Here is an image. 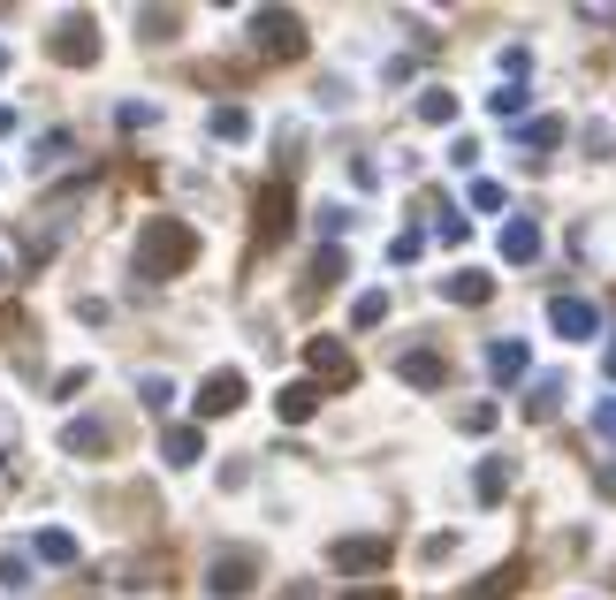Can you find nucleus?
I'll list each match as a JSON object with an SVG mask.
<instances>
[{
	"label": "nucleus",
	"mask_w": 616,
	"mask_h": 600,
	"mask_svg": "<svg viewBox=\"0 0 616 600\" xmlns=\"http://www.w3.org/2000/svg\"><path fill=\"white\" fill-rule=\"evenodd\" d=\"M198 258V228L190 220H176V214H153L145 228H137V252H130V266L145 274V282H176L183 266Z\"/></svg>",
	"instance_id": "1"
},
{
	"label": "nucleus",
	"mask_w": 616,
	"mask_h": 600,
	"mask_svg": "<svg viewBox=\"0 0 616 600\" xmlns=\"http://www.w3.org/2000/svg\"><path fill=\"white\" fill-rule=\"evenodd\" d=\"M252 53H266V61H297V53H305V16L260 8V16H252Z\"/></svg>",
	"instance_id": "2"
},
{
	"label": "nucleus",
	"mask_w": 616,
	"mask_h": 600,
	"mask_svg": "<svg viewBox=\"0 0 616 600\" xmlns=\"http://www.w3.org/2000/svg\"><path fill=\"white\" fill-rule=\"evenodd\" d=\"M290 220H297V198H290V175H274L260 190V214H252V236H260V252H274L282 236H290Z\"/></svg>",
	"instance_id": "3"
},
{
	"label": "nucleus",
	"mask_w": 616,
	"mask_h": 600,
	"mask_svg": "<svg viewBox=\"0 0 616 600\" xmlns=\"http://www.w3.org/2000/svg\"><path fill=\"white\" fill-rule=\"evenodd\" d=\"M252 586H260V555H252V548L214 555V570H206V593H214V600H244Z\"/></svg>",
	"instance_id": "4"
},
{
	"label": "nucleus",
	"mask_w": 616,
	"mask_h": 600,
	"mask_svg": "<svg viewBox=\"0 0 616 600\" xmlns=\"http://www.w3.org/2000/svg\"><path fill=\"white\" fill-rule=\"evenodd\" d=\"M305 365H312V387H320V381H327V387H358V357L335 343V335H312Z\"/></svg>",
	"instance_id": "5"
},
{
	"label": "nucleus",
	"mask_w": 616,
	"mask_h": 600,
	"mask_svg": "<svg viewBox=\"0 0 616 600\" xmlns=\"http://www.w3.org/2000/svg\"><path fill=\"white\" fill-rule=\"evenodd\" d=\"M389 555H397L389 532H358V540H335V548H327L335 570H389Z\"/></svg>",
	"instance_id": "6"
},
{
	"label": "nucleus",
	"mask_w": 616,
	"mask_h": 600,
	"mask_svg": "<svg viewBox=\"0 0 616 600\" xmlns=\"http://www.w3.org/2000/svg\"><path fill=\"white\" fill-rule=\"evenodd\" d=\"M548 327H556L564 343H594V335H602V312H594L586 297H556L548 304Z\"/></svg>",
	"instance_id": "7"
},
{
	"label": "nucleus",
	"mask_w": 616,
	"mask_h": 600,
	"mask_svg": "<svg viewBox=\"0 0 616 600\" xmlns=\"http://www.w3.org/2000/svg\"><path fill=\"white\" fill-rule=\"evenodd\" d=\"M53 61H69V69H91V61H99V31H91V16H69V23L53 31Z\"/></svg>",
	"instance_id": "8"
},
{
	"label": "nucleus",
	"mask_w": 616,
	"mask_h": 600,
	"mask_svg": "<svg viewBox=\"0 0 616 600\" xmlns=\"http://www.w3.org/2000/svg\"><path fill=\"white\" fill-rule=\"evenodd\" d=\"M236 403H244V373H228V365L206 373V387H198V419H228Z\"/></svg>",
	"instance_id": "9"
},
{
	"label": "nucleus",
	"mask_w": 616,
	"mask_h": 600,
	"mask_svg": "<svg viewBox=\"0 0 616 600\" xmlns=\"http://www.w3.org/2000/svg\"><path fill=\"white\" fill-rule=\"evenodd\" d=\"M397 373H403L411 387H441V381H449V357H441V350H403Z\"/></svg>",
	"instance_id": "10"
},
{
	"label": "nucleus",
	"mask_w": 616,
	"mask_h": 600,
	"mask_svg": "<svg viewBox=\"0 0 616 600\" xmlns=\"http://www.w3.org/2000/svg\"><path fill=\"white\" fill-rule=\"evenodd\" d=\"M343 274H351V258H343V252H335V244H327V252L312 258V274H305V304H312V297H327V289L343 282Z\"/></svg>",
	"instance_id": "11"
},
{
	"label": "nucleus",
	"mask_w": 616,
	"mask_h": 600,
	"mask_svg": "<svg viewBox=\"0 0 616 600\" xmlns=\"http://www.w3.org/2000/svg\"><path fill=\"white\" fill-rule=\"evenodd\" d=\"M274 411H282V426H305L312 411H320V387H312V381H290L282 395H274Z\"/></svg>",
	"instance_id": "12"
},
{
	"label": "nucleus",
	"mask_w": 616,
	"mask_h": 600,
	"mask_svg": "<svg viewBox=\"0 0 616 600\" xmlns=\"http://www.w3.org/2000/svg\"><path fill=\"white\" fill-rule=\"evenodd\" d=\"M107 441H115L107 419H69V433H61V449H69V456H99Z\"/></svg>",
	"instance_id": "13"
},
{
	"label": "nucleus",
	"mask_w": 616,
	"mask_h": 600,
	"mask_svg": "<svg viewBox=\"0 0 616 600\" xmlns=\"http://www.w3.org/2000/svg\"><path fill=\"white\" fill-rule=\"evenodd\" d=\"M160 456H168L176 472H183V464H198V456H206V433H198V426H168V433H160Z\"/></svg>",
	"instance_id": "14"
},
{
	"label": "nucleus",
	"mask_w": 616,
	"mask_h": 600,
	"mask_svg": "<svg viewBox=\"0 0 616 600\" xmlns=\"http://www.w3.org/2000/svg\"><path fill=\"white\" fill-rule=\"evenodd\" d=\"M518 586H526V562H502V570H487L465 600H518Z\"/></svg>",
	"instance_id": "15"
},
{
	"label": "nucleus",
	"mask_w": 616,
	"mask_h": 600,
	"mask_svg": "<svg viewBox=\"0 0 616 600\" xmlns=\"http://www.w3.org/2000/svg\"><path fill=\"white\" fill-rule=\"evenodd\" d=\"M502 258H510V266H532V258H540V228H532V220H510V228H502Z\"/></svg>",
	"instance_id": "16"
},
{
	"label": "nucleus",
	"mask_w": 616,
	"mask_h": 600,
	"mask_svg": "<svg viewBox=\"0 0 616 600\" xmlns=\"http://www.w3.org/2000/svg\"><path fill=\"white\" fill-rule=\"evenodd\" d=\"M472 494H480V502H502V494H510V456H487L480 479H472Z\"/></svg>",
	"instance_id": "17"
},
{
	"label": "nucleus",
	"mask_w": 616,
	"mask_h": 600,
	"mask_svg": "<svg viewBox=\"0 0 616 600\" xmlns=\"http://www.w3.org/2000/svg\"><path fill=\"white\" fill-rule=\"evenodd\" d=\"M518 145H526V160H548V145H564V122H556V115H540V122H526Z\"/></svg>",
	"instance_id": "18"
},
{
	"label": "nucleus",
	"mask_w": 616,
	"mask_h": 600,
	"mask_svg": "<svg viewBox=\"0 0 616 600\" xmlns=\"http://www.w3.org/2000/svg\"><path fill=\"white\" fill-rule=\"evenodd\" d=\"M556 403H564V381H556V373L526 387V419H556Z\"/></svg>",
	"instance_id": "19"
},
{
	"label": "nucleus",
	"mask_w": 616,
	"mask_h": 600,
	"mask_svg": "<svg viewBox=\"0 0 616 600\" xmlns=\"http://www.w3.org/2000/svg\"><path fill=\"white\" fill-rule=\"evenodd\" d=\"M487 373H495V381H518V373H526V343H495L487 350Z\"/></svg>",
	"instance_id": "20"
},
{
	"label": "nucleus",
	"mask_w": 616,
	"mask_h": 600,
	"mask_svg": "<svg viewBox=\"0 0 616 600\" xmlns=\"http://www.w3.org/2000/svg\"><path fill=\"white\" fill-rule=\"evenodd\" d=\"M487 297H495L487 274H449V304H487Z\"/></svg>",
	"instance_id": "21"
},
{
	"label": "nucleus",
	"mask_w": 616,
	"mask_h": 600,
	"mask_svg": "<svg viewBox=\"0 0 616 600\" xmlns=\"http://www.w3.org/2000/svg\"><path fill=\"white\" fill-rule=\"evenodd\" d=\"M419 122H457V91H419Z\"/></svg>",
	"instance_id": "22"
},
{
	"label": "nucleus",
	"mask_w": 616,
	"mask_h": 600,
	"mask_svg": "<svg viewBox=\"0 0 616 600\" xmlns=\"http://www.w3.org/2000/svg\"><path fill=\"white\" fill-rule=\"evenodd\" d=\"M381 319H389V289H365L351 304V327H381Z\"/></svg>",
	"instance_id": "23"
},
{
	"label": "nucleus",
	"mask_w": 616,
	"mask_h": 600,
	"mask_svg": "<svg viewBox=\"0 0 616 600\" xmlns=\"http://www.w3.org/2000/svg\"><path fill=\"white\" fill-rule=\"evenodd\" d=\"M39 562H77V532H61V524L39 532Z\"/></svg>",
	"instance_id": "24"
},
{
	"label": "nucleus",
	"mask_w": 616,
	"mask_h": 600,
	"mask_svg": "<svg viewBox=\"0 0 616 600\" xmlns=\"http://www.w3.org/2000/svg\"><path fill=\"white\" fill-rule=\"evenodd\" d=\"M0 586H8V593H23V586H31V555L0 548Z\"/></svg>",
	"instance_id": "25"
},
{
	"label": "nucleus",
	"mask_w": 616,
	"mask_h": 600,
	"mask_svg": "<svg viewBox=\"0 0 616 600\" xmlns=\"http://www.w3.org/2000/svg\"><path fill=\"white\" fill-rule=\"evenodd\" d=\"M137 403H145V411H168V403H176V381L145 373V381H137Z\"/></svg>",
	"instance_id": "26"
},
{
	"label": "nucleus",
	"mask_w": 616,
	"mask_h": 600,
	"mask_svg": "<svg viewBox=\"0 0 616 600\" xmlns=\"http://www.w3.org/2000/svg\"><path fill=\"white\" fill-rule=\"evenodd\" d=\"M214 137H252V115L244 107H214Z\"/></svg>",
	"instance_id": "27"
},
{
	"label": "nucleus",
	"mask_w": 616,
	"mask_h": 600,
	"mask_svg": "<svg viewBox=\"0 0 616 600\" xmlns=\"http://www.w3.org/2000/svg\"><path fill=\"white\" fill-rule=\"evenodd\" d=\"M487 107H495V115H526V85H495Z\"/></svg>",
	"instance_id": "28"
},
{
	"label": "nucleus",
	"mask_w": 616,
	"mask_h": 600,
	"mask_svg": "<svg viewBox=\"0 0 616 600\" xmlns=\"http://www.w3.org/2000/svg\"><path fill=\"white\" fill-rule=\"evenodd\" d=\"M137 23H145V39H168V31H176V8H145Z\"/></svg>",
	"instance_id": "29"
},
{
	"label": "nucleus",
	"mask_w": 616,
	"mask_h": 600,
	"mask_svg": "<svg viewBox=\"0 0 616 600\" xmlns=\"http://www.w3.org/2000/svg\"><path fill=\"white\" fill-rule=\"evenodd\" d=\"M61 153H69V129H53V137H39V153H31V160H39V168H53Z\"/></svg>",
	"instance_id": "30"
},
{
	"label": "nucleus",
	"mask_w": 616,
	"mask_h": 600,
	"mask_svg": "<svg viewBox=\"0 0 616 600\" xmlns=\"http://www.w3.org/2000/svg\"><path fill=\"white\" fill-rule=\"evenodd\" d=\"M115 122H123V129H153V107H145V99H130V107H115Z\"/></svg>",
	"instance_id": "31"
},
{
	"label": "nucleus",
	"mask_w": 616,
	"mask_h": 600,
	"mask_svg": "<svg viewBox=\"0 0 616 600\" xmlns=\"http://www.w3.org/2000/svg\"><path fill=\"white\" fill-rule=\"evenodd\" d=\"M472 206L480 214H502V183H472Z\"/></svg>",
	"instance_id": "32"
},
{
	"label": "nucleus",
	"mask_w": 616,
	"mask_h": 600,
	"mask_svg": "<svg viewBox=\"0 0 616 600\" xmlns=\"http://www.w3.org/2000/svg\"><path fill=\"white\" fill-rule=\"evenodd\" d=\"M389 258H397V266H411V258H419V228H403L397 244H389Z\"/></svg>",
	"instance_id": "33"
},
{
	"label": "nucleus",
	"mask_w": 616,
	"mask_h": 600,
	"mask_svg": "<svg viewBox=\"0 0 616 600\" xmlns=\"http://www.w3.org/2000/svg\"><path fill=\"white\" fill-rule=\"evenodd\" d=\"M594 433H602V441H616V395H609V403H594Z\"/></svg>",
	"instance_id": "34"
},
{
	"label": "nucleus",
	"mask_w": 616,
	"mask_h": 600,
	"mask_svg": "<svg viewBox=\"0 0 616 600\" xmlns=\"http://www.w3.org/2000/svg\"><path fill=\"white\" fill-rule=\"evenodd\" d=\"M343 600H403V593H397V586H351Z\"/></svg>",
	"instance_id": "35"
},
{
	"label": "nucleus",
	"mask_w": 616,
	"mask_h": 600,
	"mask_svg": "<svg viewBox=\"0 0 616 600\" xmlns=\"http://www.w3.org/2000/svg\"><path fill=\"white\" fill-rule=\"evenodd\" d=\"M594 486H602V494H616V464H602V472H594Z\"/></svg>",
	"instance_id": "36"
},
{
	"label": "nucleus",
	"mask_w": 616,
	"mask_h": 600,
	"mask_svg": "<svg viewBox=\"0 0 616 600\" xmlns=\"http://www.w3.org/2000/svg\"><path fill=\"white\" fill-rule=\"evenodd\" d=\"M282 600H320V593H312V586H290V593H282Z\"/></svg>",
	"instance_id": "37"
},
{
	"label": "nucleus",
	"mask_w": 616,
	"mask_h": 600,
	"mask_svg": "<svg viewBox=\"0 0 616 600\" xmlns=\"http://www.w3.org/2000/svg\"><path fill=\"white\" fill-rule=\"evenodd\" d=\"M8 129H16V115H8V107H0V137H8Z\"/></svg>",
	"instance_id": "38"
},
{
	"label": "nucleus",
	"mask_w": 616,
	"mask_h": 600,
	"mask_svg": "<svg viewBox=\"0 0 616 600\" xmlns=\"http://www.w3.org/2000/svg\"><path fill=\"white\" fill-rule=\"evenodd\" d=\"M0 289H8V266H0Z\"/></svg>",
	"instance_id": "39"
},
{
	"label": "nucleus",
	"mask_w": 616,
	"mask_h": 600,
	"mask_svg": "<svg viewBox=\"0 0 616 600\" xmlns=\"http://www.w3.org/2000/svg\"><path fill=\"white\" fill-rule=\"evenodd\" d=\"M0 69H8V53H0Z\"/></svg>",
	"instance_id": "40"
}]
</instances>
